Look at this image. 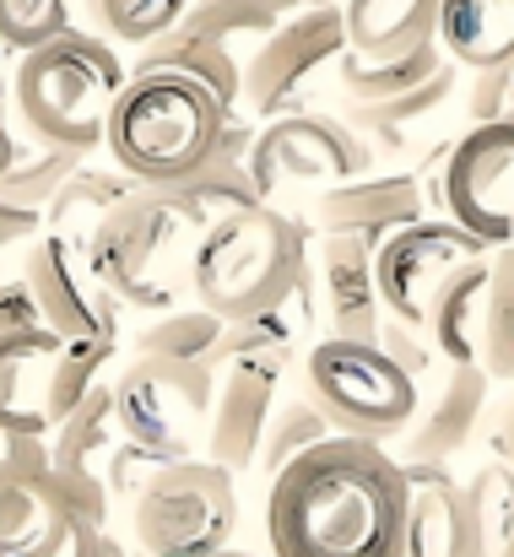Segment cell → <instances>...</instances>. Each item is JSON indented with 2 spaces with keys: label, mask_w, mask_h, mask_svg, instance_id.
Masks as SVG:
<instances>
[{
  "label": "cell",
  "mask_w": 514,
  "mask_h": 557,
  "mask_svg": "<svg viewBox=\"0 0 514 557\" xmlns=\"http://www.w3.org/2000/svg\"><path fill=\"white\" fill-rule=\"evenodd\" d=\"M120 87H125L120 54L98 33H82V27H65L49 44L27 49L11 71V103L27 136L71 158H87L93 147H103Z\"/></svg>",
  "instance_id": "3957f363"
},
{
  "label": "cell",
  "mask_w": 514,
  "mask_h": 557,
  "mask_svg": "<svg viewBox=\"0 0 514 557\" xmlns=\"http://www.w3.org/2000/svg\"><path fill=\"white\" fill-rule=\"evenodd\" d=\"M16 163V136L5 131V120H0V180H5V169Z\"/></svg>",
  "instance_id": "d6a6232c"
},
{
  "label": "cell",
  "mask_w": 514,
  "mask_h": 557,
  "mask_svg": "<svg viewBox=\"0 0 514 557\" xmlns=\"http://www.w3.org/2000/svg\"><path fill=\"white\" fill-rule=\"evenodd\" d=\"M109 347L98 342H65L44 325L0 336V433L16 438H49L87 395L93 373L103 369Z\"/></svg>",
  "instance_id": "52a82bcc"
},
{
  "label": "cell",
  "mask_w": 514,
  "mask_h": 557,
  "mask_svg": "<svg viewBox=\"0 0 514 557\" xmlns=\"http://www.w3.org/2000/svg\"><path fill=\"white\" fill-rule=\"evenodd\" d=\"M5 54H11V49L0 44V98H5V82H11V71H5Z\"/></svg>",
  "instance_id": "836d02e7"
},
{
  "label": "cell",
  "mask_w": 514,
  "mask_h": 557,
  "mask_svg": "<svg viewBox=\"0 0 514 557\" xmlns=\"http://www.w3.org/2000/svg\"><path fill=\"white\" fill-rule=\"evenodd\" d=\"M406 476V531L401 557H482L477 515L444 466H401Z\"/></svg>",
  "instance_id": "e0dca14e"
},
{
  "label": "cell",
  "mask_w": 514,
  "mask_h": 557,
  "mask_svg": "<svg viewBox=\"0 0 514 557\" xmlns=\"http://www.w3.org/2000/svg\"><path fill=\"white\" fill-rule=\"evenodd\" d=\"M33 325H44V320H38V304H33L27 282H0V336L33 331Z\"/></svg>",
  "instance_id": "f546056e"
},
{
  "label": "cell",
  "mask_w": 514,
  "mask_h": 557,
  "mask_svg": "<svg viewBox=\"0 0 514 557\" xmlns=\"http://www.w3.org/2000/svg\"><path fill=\"white\" fill-rule=\"evenodd\" d=\"M60 557H136V553H131L125 542H114L109 525H71Z\"/></svg>",
  "instance_id": "4dcf8cb0"
},
{
  "label": "cell",
  "mask_w": 514,
  "mask_h": 557,
  "mask_svg": "<svg viewBox=\"0 0 514 557\" xmlns=\"http://www.w3.org/2000/svg\"><path fill=\"white\" fill-rule=\"evenodd\" d=\"M493 260V255H488ZM488 260H472L466 271H455L433 309H428V336L439 347V358L450 369H477V336H482V298H488Z\"/></svg>",
  "instance_id": "603a6c76"
},
{
  "label": "cell",
  "mask_w": 514,
  "mask_h": 557,
  "mask_svg": "<svg viewBox=\"0 0 514 557\" xmlns=\"http://www.w3.org/2000/svg\"><path fill=\"white\" fill-rule=\"evenodd\" d=\"M444 222L488 249L514 244V120H488L455 141L444 174L433 180Z\"/></svg>",
  "instance_id": "30bf717a"
},
{
  "label": "cell",
  "mask_w": 514,
  "mask_h": 557,
  "mask_svg": "<svg viewBox=\"0 0 514 557\" xmlns=\"http://www.w3.org/2000/svg\"><path fill=\"white\" fill-rule=\"evenodd\" d=\"M488 389H493V379L482 369H450V389L439 395V411L406 438L395 466H444V455H455L477 433Z\"/></svg>",
  "instance_id": "7402d4cb"
},
{
  "label": "cell",
  "mask_w": 514,
  "mask_h": 557,
  "mask_svg": "<svg viewBox=\"0 0 514 557\" xmlns=\"http://www.w3.org/2000/svg\"><path fill=\"white\" fill-rule=\"evenodd\" d=\"M71 525L44 438H16L0 455V557H60Z\"/></svg>",
  "instance_id": "9a60e30c"
},
{
  "label": "cell",
  "mask_w": 514,
  "mask_h": 557,
  "mask_svg": "<svg viewBox=\"0 0 514 557\" xmlns=\"http://www.w3.org/2000/svg\"><path fill=\"white\" fill-rule=\"evenodd\" d=\"M433 38L450 54V65L504 71L514 65V0H439Z\"/></svg>",
  "instance_id": "ac0fdd59"
},
{
  "label": "cell",
  "mask_w": 514,
  "mask_h": 557,
  "mask_svg": "<svg viewBox=\"0 0 514 557\" xmlns=\"http://www.w3.org/2000/svg\"><path fill=\"white\" fill-rule=\"evenodd\" d=\"M211 389H217V363L206 358L136 352V363L109 389V411L125 444L163 460H195V444L206 438L211 422Z\"/></svg>",
  "instance_id": "ba28073f"
},
{
  "label": "cell",
  "mask_w": 514,
  "mask_h": 557,
  "mask_svg": "<svg viewBox=\"0 0 514 557\" xmlns=\"http://www.w3.org/2000/svg\"><path fill=\"white\" fill-rule=\"evenodd\" d=\"M320 438H331V422L320 417V406L315 400H298V406H287V411H271V422H266V438H260V466H266V476H277L287 460H298L309 444H320Z\"/></svg>",
  "instance_id": "83f0119b"
},
{
  "label": "cell",
  "mask_w": 514,
  "mask_h": 557,
  "mask_svg": "<svg viewBox=\"0 0 514 557\" xmlns=\"http://www.w3.org/2000/svg\"><path fill=\"white\" fill-rule=\"evenodd\" d=\"M472 260H488V244H477L472 233H461L455 222H406L395 227L379 249H374V293L379 309L390 314V325L401 331H423L428 309L439 298V287L466 271Z\"/></svg>",
  "instance_id": "8fae6325"
},
{
  "label": "cell",
  "mask_w": 514,
  "mask_h": 557,
  "mask_svg": "<svg viewBox=\"0 0 514 557\" xmlns=\"http://www.w3.org/2000/svg\"><path fill=\"white\" fill-rule=\"evenodd\" d=\"M211 557H249V553H233V547H222V553H211Z\"/></svg>",
  "instance_id": "e575fe53"
},
{
  "label": "cell",
  "mask_w": 514,
  "mask_h": 557,
  "mask_svg": "<svg viewBox=\"0 0 514 557\" xmlns=\"http://www.w3.org/2000/svg\"><path fill=\"white\" fill-rule=\"evenodd\" d=\"M406 476L368 438L331 433L271 476V557H401Z\"/></svg>",
  "instance_id": "6da1fadb"
},
{
  "label": "cell",
  "mask_w": 514,
  "mask_h": 557,
  "mask_svg": "<svg viewBox=\"0 0 514 557\" xmlns=\"http://www.w3.org/2000/svg\"><path fill=\"white\" fill-rule=\"evenodd\" d=\"M195 238L200 222L173 189H136L98 222V233L87 238V260L114 304L173 314L189 282Z\"/></svg>",
  "instance_id": "5b68a950"
},
{
  "label": "cell",
  "mask_w": 514,
  "mask_h": 557,
  "mask_svg": "<svg viewBox=\"0 0 514 557\" xmlns=\"http://www.w3.org/2000/svg\"><path fill=\"white\" fill-rule=\"evenodd\" d=\"M33 304H38V320L44 331L65 336V342H98V347H114V298L109 287L98 282L87 249L65 244V238H38L33 255H27V271H22Z\"/></svg>",
  "instance_id": "4fadbf2b"
},
{
  "label": "cell",
  "mask_w": 514,
  "mask_h": 557,
  "mask_svg": "<svg viewBox=\"0 0 514 557\" xmlns=\"http://www.w3.org/2000/svg\"><path fill=\"white\" fill-rule=\"evenodd\" d=\"M477 369L493 384H514V244L488 260V298H482V336Z\"/></svg>",
  "instance_id": "d4e9b609"
},
{
  "label": "cell",
  "mask_w": 514,
  "mask_h": 557,
  "mask_svg": "<svg viewBox=\"0 0 514 557\" xmlns=\"http://www.w3.org/2000/svg\"><path fill=\"white\" fill-rule=\"evenodd\" d=\"M493 449H499V466L514 471V395L499 406V417H493Z\"/></svg>",
  "instance_id": "1f68e13d"
},
{
  "label": "cell",
  "mask_w": 514,
  "mask_h": 557,
  "mask_svg": "<svg viewBox=\"0 0 514 557\" xmlns=\"http://www.w3.org/2000/svg\"><path fill=\"white\" fill-rule=\"evenodd\" d=\"M368 169V147L326 114H277L255 141H249V169L244 180L255 189L260 206L282 189L309 185H346Z\"/></svg>",
  "instance_id": "7c38bea8"
},
{
  "label": "cell",
  "mask_w": 514,
  "mask_h": 557,
  "mask_svg": "<svg viewBox=\"0 0 514 557\" xmlns=\"http://www.w3.org/2000/svg\"><path fill=\"white\" fill-rule=\"evenodd\" d=\"M342 49H346L342 5H309L304 16L277 22V27L260 38V49H255V60H249V71H244V92L255 98L260 114H282V109H293L298 87H304L326 60H336Z\"/></svg>",
  "instance_id": "2e32d148"
},
{
  "label": "cell",
  "mask_w": 514,
  "mask_h": 557,
  "mask_svg": "<svg viewBox=\"0 0 514 557\" xmlns=\"http://www.w3.org/2000/svg\"><path fill=\"white\" fill-rule=\"evenodd\" d=\"M304 5H342V0H304Z\"/></svg>",
  "instance_id": "d590c367"
},
{
  "label": "cell",
  "mask_w": 514,
  "mask_h": 557,
  "mask_svg": "<svg viewBox=\"0 0 514 557\" xmlns=\"http://www.w3.org/2000/svg\"><path fill=\"white\" fill-rule=\"evenodd\" d=\"M304 384L331 433L346 438H395L417 417V373L379 342H352V336H326L304 358Z\"/></svg>",
  "instance_id": "8992f818"
},
{
  "label": "cell",
  "mask_w": 514,
  "mask_h": 557,
  "mask_svg": "<svg viewBox=\"0 0 514 557\" xmlns=\"http://www.w3.org/2000/svg\"><path fill=\"white\" fill-rule=\"evenodd\" d=\"M472 515H477V536H482V557H514V471L488 460L472 487Z\"/></svg>",
  "instance_id": "4316f807"
},
{
  "label": "cell",
  "mask_w": 514,
  "mask_h": 557,
  "mask_svg": "<svg viewBox=\"0 0 514 557\" xmlns=\"http://www.w3.org/2000/svg\"><path fill=\"white\" fill-rule=\"evenodd\" d=\"M136 180H125V174H87V169H76L65 185L54 189V200H49V233L54 238H65V244H76V249H87V238L98 233V222L125 200V195H136Z\"/></svg>",
  "instance_id": "cb8c5ba5"
},
{
  "label": "cell",
  "mask_w": 514,
  "mask_h": 557,
  "mask_svg": "<svg viewBox=\"0 0 514 557\" xmlns=\"http://www.w3.org/2000/svg\"><path fill=\"white\" fill-rule=\"evenodd\" d=\"M298 233L277 206H238L200 227L189 287L217 325H249L298 287Z\"/></svg>",
  "instance_id": "277c9868"
},
{
  "label": "cell",
  "mask_w": 514,
  "mask_h": 557,
  "mask_svg": "<svg viewBox=\"0 0 514 557\" xmlns=\"http://www.w3.org/2000/svg\"><path fill=\"white\" fill-rule=\"evenodd\" d=\"M320 222H326V233H346V238H363L368 249H379L395 227L417 222V185L357 174L320 200Z\"/></svg>",
  "instance_id": "ffe728a7"
},
{
  "label": "cell",
  "mask_w": 514,
  "mask_h": 557,
  "mask_svg": "<svg viewBox=\"0 0 514 557\" xmlns=\"http://www.w3.org/2000/svg\"><path fill=\"white\" fill-rule=\"evenodd\" d=\"M93 16V33L109 44H152L189 11V0H82Z\"/></svg>",
  "instance_id": "484cf974"
},
{
  "label": "cell",
  "mask_w": 514,
  "mask_h": 557,
  "mask_svg": "<svg viewBox=\"0 0 514 557\" xmlns=\"http://www.w3.org/2000/svg\"><path fill=\"white\" fill-rule=\"evenodd\" d=\"M222 136L228 103L211 87L184 71H136L109 109L103 147L142 189H179L222 152Z\"/></svg>",
  "instance_id": "7a4b0ae2"
},
{
  "label": "cell",
  "mask_w": 514,
  "mask_h": 557,
  "mask_svg": "<svg viewBox=\"0 0 514 557\" xmlns=\"http://www.w3.org/2000/svg\"><path fill=\"white\" fill-rule=\"evenodd\" d=\"M287 352H228L217 363V389H211V422H206V449L211 466L244 471L260 460L266 422L277 411V379H282Z\"/></svg>",
  "instance_id": "5bb4252c"
},
{
  "label": "cell",
  "mask_w": 514,
  "mask_h": 557,
  "mask_svg": "<svg viewBox=\"0 0 514 557\" xmlns=\"http://www.w3.org/2000/svg\"><path fill=\"white\" fill-rule=\"evenodd\" d=\"M233 471L211 460H169L131 498V547L142 557H211L233 542Z\"/></svg>",
  "instance_id": "9c48e42d"
},
{
  "label": "cell",
  "mask_w": 514,
  "mask_h": 557,
  "mask_svg": "<svg viewBox=\"0 0 514 557\" xmlns=\"http://www.w3.org/2000/svg\"><path fill=\"white\" fill-rule=\"evenodd\" d=\"M439 0H342L346 49L363 60H390L433 38Z\"/></svg>",
  "instance_id": "44dd1931"
},
{
  "label": "cell",
  "mask_w": 514,
  "mask_h": 557,
  "mask_svg": "<svg viewBox=\"0 0 514 557\" xmlns=\"http://www.w3.org/2000/svg\"><path fill=\"white\" fill-rule=\"evenodd\" d=\"M65 27H71V5L65 0H0V44L16 49V54L49 44Z\"/></svg>",
  "instance_id": "f1b7e54d"
},
{
  "label": "cell",
  "mask_w": 514,
  "mask_h": 557,
  "mask_svg": "<svg viewBox=\"0 0 514 557\" xmlns=\"http://www.w3.org/2000/svg\"><path fill=\"white\" fill-rule=\"evenodd\" d=\"M320 282H326V314H331V336L352 342H374L379 325V293H374V249L363 238L326 233L320 238Z\"/></svg>",
  "instance_id": "d6986e66"
}]
</instances>
